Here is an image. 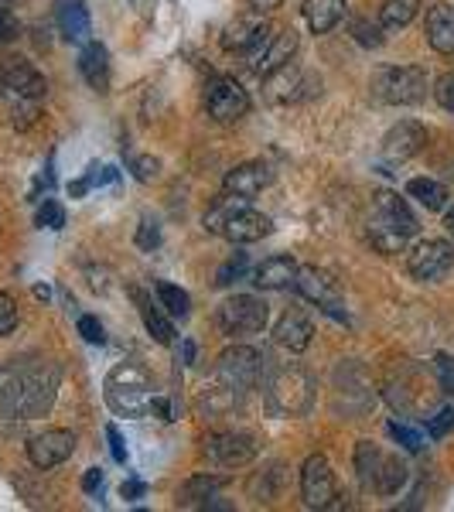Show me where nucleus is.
Segmentation results:
<instances>
[{
  "instance_id": "41",
  "label": "nucleus",
  "mask_w": 454,
  "mask_h": 512,
  "mask_svg": "<svg viewBox=\"0 0 454 512\" xmlns=\"http://www.w3.org/2000/svg\"><path fill=\"white\" fill-rule=\"evenodd\" d=\"M130 171H134L137 181H144V185H147V181H154L161 175V161L151 158V154H140V158L130 161Z\"/></svg>"
},
{
  "instance_id": "40",
  "label": "nucleus",
  "mask_w": 454,
  "mask_h": 512,
  "mask_svg": "<svg viewBox=\"0 0 454 512\" xmlns=\"http://www.w3.org/2000/svg\"><path fill=\"white\" fill-rule=\"evenodd\" d=\"M18 38V21H14L11 0H0V48H7Z\"/></svg>"
},
{
  "instance_id": "1",
  "label": "nucleus",
  "mask_w": 454,
  "mask_h": 512,
  "mask_svg": "<svg viewBox=\"0 0 454 512\" xmlns=\"http://www.w3.org/2000/svg\"><path fill=\"white\" fill-rule=\"evenodd\" d=\"M55 390H59V369L52 362L14 359L0 369V410L7 417H41L52 410Z\"/></svg>"
},
{
  "instance_id": "45",
  "label": "nucleus",
  "mask_w": 454,
  "mask_h": 512,
  "mask_svg": "<svg viewBox=\"0 0 454 512\" xmlns=\"http://www.w3.org/2000/svg\"><path fill=\"white\" fill-rule=\"evenodd\" d=\"M79 335L86 338L89 345H103V342H106L103 325H99V318H93V315H82V318H79Z\"/></svg>"
},
{
  "instance_id": "12",
  "label": "nucleus",
  "mask_w": 454,
  "mask_h": 512,
  "mask_svg": "<svg viewBox=\"0 0 454 512\" xmlns=\"http://www.w3.org/2000/svg\"><path fill=\"white\" fill-rule=\"evenodd\" d=\"M257 451H260L257 437L243 431H222L205 437V458L219 468H246L257 458Z\"/></svg>"
},
{
  "instance_id": "2",
  "label": "nucleus",
  "mask_w": 454,
  "mask_h": 512,
  "mask_svg": "<svg viewBox=\"0 0 454 512\" xmlns=\"http://www.w3.org/2000/svg\"><path fill=\"white\" fill-rule=\"evenodd\" d=\"M205 229L229 239V243L243 246V243H257V239L270 236L274 222H270V216L253 209L250 198L226 192L209 212H205Z\"/></svg>"
},
{
  "instance_id": "27",
  "label": "nucleus",
  "mask_w": 454,
  "mask_h": 512,
  "mask_svg": "<svg viewBox=\"0 0 454 512\" xmlns=\"http://www.w3.org/2000/svg\"><path fill=\"white\" fill-rule=\"evenodd\" d=\"M345 18V0H304V21L315 35H328Z\"/></svg>"
},
{
  "instance_id": "10",
  "label": "nucleus",
  "mask_w": 454,
  "mask_h": 512,
  "mask_svg": "<svg viewBox=\"0 0 454 512\" xmlns=\"http://www.w3.org/2000/svg\"><path fill=\"white\" fill-rule=\"evenodd\" d=\"M205 110H209V117L219 123H236L250 113V93H246L236 79L216 76V79H209V86H205Z\"/></svg>"
},
{
  "instance_id": "14",
  "label": "nucleus",
  "mask_w": 454,
  "mask_h": 512,
  "mask_svg": "<svg viewBox=\"0 0 454 512\" xmlns=\"http://www.w3.org/2000/svg\"><path fill=\"white\" fill-rule=\"evenodd\" d=\"M294 287L301 297H308V301H315L321 311H328V315H342V287H338V280L332 274H325V270L318 267H297V277H294Z\"/></svg>"
},
{
  "instance_id": "32",
  "label": "nucleus",
  "mask_w": 454,
  "mask_h": 512,
  "mask_svg": "<svg viewBox=\"0 0 454 512\" xmlns=\"http://www.w3.org/2000/svg\"><path fill=\"white\" fill-rule=\"evenodd\" d=\"M154 294H158V304L171 318H188V311H192V297L181 291V287L168 284V280H161V284L154 287Z\"/></svg>"
},
{
  "instance_id": "52",
  "label": "nucleus",
  "mask_w": 454,
  "mask_h": 512,
  "mask_svg": "<svg viewBox=\"0 0 454 512\" xmlns=\"http://www.w3.org/2000/svg\"><path fill=\"white\" fill-rule=\"evenodd\" d=\"M192 359H195V345L185 342V362H188V366H192Z\"/></svg>"
},
{
  "instance_id": "11",
  "label": "nucleus",
  "mask_w": 454,
  "mask_h": 512,
  "mask_svg": "<svg viewBox=\"0 0 454 512\" xmlns=\"http://www.w3.org/2000/svg\"><path fill=\"white\" fill-rule=\"evenodd\" d=\"M451 267H454V243H448V239H420L414 250L407 253L410 277L424 280V284L448 277Z\"/></svg>"
},
{
  "instance_id": "38",
  "label": "nucleus",
  "mask_w": 454,
  "mask_h": 512,
  "mask_svg": "<svg viewBox=\"0 0 454 512\" xmlns=\"http://www.w3.org/2000/svg\"><path fill=\"white\" fill-rule=\"evenodd\" d=\"M137 246L140 250H158L161 246V229H158V222H154L151 216H144L140 219V229H137Z\"/></svg>"
},
{
  "instance_id": "7",
  "label": "nucleus",
  "mask_w": 454,
  "mask_h": 512,
  "mask_svg": "<svg viewBox=\"0 0 454 512\" xmlns=\"http://www.w3.org/2000/svg\"><path fill=\"white\" fill-rule=\"evenodd\" d=\"M151 376L144 373L140 366H120L113 369L110 379H106V400H110V407L117 410V414H127V417H137L147 410V403H151Z\"/></svg>"
},
{
  "instance_id": "8",
  "label": "nucleus",
  "mask_w": 454,
  "mask_h": 512,
  "mask_svg": "<svg viewBox=\"0 0 454 512\" xmlns=\"http://www.w3.org/2000/svg\"><path fill=\"white\" fill-rule=\"evenodd\" d=\"M263 376V355L250 345H236V349H226L216 362V383L226 386V390H236L243 396L246 390L260 383Z\"/></svg>"
},
{
  "instance_id": "48",
  "label": "nucleus",
  "mask_w": 454,
  "mask_h": 512,
  "mask_svg": "<svg viewBox=\"0 0 454 512\" xmlns=\"http://www.w3.org/2000/svg\"><path fill=\"white\" fill-rule=\"evenodd\" d=\"M99 485H103V468H89L86 475H82V489H86L89 495H93Z\"/></svg>"
},
{
  "instance_id": "51",
  "label": "nucleus",
  "mask_w": 454,
  "mask_h": 512,
  "mask_svg": "<svg viewBox=\"0 0 454 512\" xmlns=\"http://www.w3.org/2000/svg\"><path fill=\"white\" fill-rule=\"evenodd\" d=\"M444 229H448V236L454 239V209L444 212Z\"/></svg>"
},
{
  "instance_id": "3",
  "label": "nucleus",
  "mask_w": 454,
  "mask_h": 512,
  "mask_svg": "<svg viewBox=\"0 0 454 512\" xmlns=\"http://www.w3.org/2000/svg\"><path fill=\"white\" fill-rule=\"evenodd\" d=\"M315 396H318L315 376H311L304 366H297V362L277 366L267 379V407H270V414H277V417L311 414Z\"/></svg>"
},
{
  "instance_id": "43",
  "label": "nucleus",
  "mask_w": 454,
  "mask_h": 512,
  "mask_svg": "<svg viewBox=\"0 0 454 512\" xmlns=\"http://www.w3.org/2000/svg\"><path fill=\"white\" fill-rule=\"evenodd\" d=\"M18 328V304L11 294H0V335H11Z\"/></svg>"
},
{
  "instance_id": "23",
  "label": "nucleus",
  "mask_w": 454,
  "mask_h": 512,
  "mask_svg": "<svg viewBox=\"0 0 454 512\" xmlns=\"http://www.w3.org/2000/svg\"><path fill=\"white\" fill-rule=\"evenodd\" d=\"M297 277V263L294 256H270V260H263L257 267V274H253V284L260 287V291H284V287H291Z\"/></svg>"
},
{
  "instance_id": "28",
  "label": "nucleus",
  "mask_w": 454,
  "mask_h": 512,
  "mask_svg": "<svg viewBox=\"0 0 454 512\" xmlns=\"http://www.w3.org/2000/svg\"><path fill=\"white\" fill-rule=\"evenodd\" d=\"M222 485H226V478L222 475H192L178 489V502L181 506H205V502H209Z\"/></svg>"
},
{
  "instance_id": "26",
  "label": "nucleus",
  "mask_w": 454,
  "mask_h": 512,
  "mask_svg": "<svg viewBox=\"0 0 454 512\" xmlns=\"http://www.w3.org/2000/svg\"><path fill=\"white\" fill-rule=\"evenodd\" d=\"M130 294H134V301H137V311H140V318H144L147 335H151L158 345H171V342H175V328H171V321L158 311L161 304L154 308V297H147L144 291H140V287H134Z\"/></svg>"
},
{
  "instance_id": "49",
  "label": "nucleus",
  "mask_w": 454,
  "mask_h": 512,
  "mask_svg": "<svg viewBox=\"0 0 454 512\" xmlns=\"http://www.w3.org/2000/svg\"><path fill=\"white\" fill-rule=\"evenodd\" d=\"M144 492H147V485H144V482H137V478H130V482H123V485H120V495H123V499H140Z\"/></svg>"
},
{
  "instance_id": "9",
  "label": "nucleus",
  "mask_w": 454,
  "mask_h": 512,
  "mask_svg": "<svg viewBox=\"0 0 454 512\" xmlns=\"http://www.w3.org/2000/svg\"><path fill=\"white\" fill-rule=\"evenodd\" d=\"M48 93L45 76L24 59H7L0 65V99L7 103H41Z\"/></svg>"
},
{
  "instance_id": "24",
  "label": "nucleus",
  "mask_w": 454,
  "mask_h": 512,
  "mask_svg": "<svg viewBox=\"0 0 454 512\" xmlns=\"http://www.w3.org/2000/svg\"><path fill=\"white\" fill-rule=\"evenodd\" d=\"M274 338H277L280 345H284V349L304 352L311 345V338H315V325H311V321L304 318L301 311H287V315L277 321Z\"/></svg>"
},
{
  "instance_id": "4",
  "label": "nucleus",
  "mask_w": 454,
  "mask_h": 512,
  "mask_svg": "<svg viewBox=\"0 0 454 512\" xmlns=\"http://www.w3.org/2000/svg\"><path fill=\"white\" fill-rule=\"evenodd\" d=\"M356 472L362 478V485L376 495H396L403 485H407V465H403L400 454L376 448L373 441H359Z\"/></svg>"
},
{
  "instance_id": "30",
  "label": "nucleus",
  "mask_w": 454,
  "mask_h": 512,
  "mask_svg": "<svg viewBox=\"0 0 454 512\" xmlns=\"http://www.w3.org/2000/svg\"><path fill=\"white\" fill-rule=\"evenodd\" d=\"M407 195L417 198V202L424 205L427 212L448 209V188H444L441 181H434V178H414V181H407Z\"/></svg>"
},
{
  "instance_id": "16",
  "label": "nucleus",
  "mask_w": 454,
  "mask_h": 512,
  "mask_svg": "<svg viewBox=\"0 0 454 512\" xmlns=\"http://www.w3.org/2000/svg\"><path fill=\"white\" fill-rule=\"evenodd\" d=\"M308 93H311L308 76H304L294 62L280 65V69H274L270 76H263V96H267V103H274V106H291Z\"/></svg>"
},
{
  "instance_id": "37",
  "label": "nucleus",
  "mask_w": 454,
  "mask_h": 512,
  "mask_svg": "<svg viewBox=\"0 0 454 512\" xmlns=\"http://www.w3.org/2000/svg\"><path fill=\"white\" fill-rule=\"evenodd\" d=\"M38 226L41 229H62L65 226V209L59 202H52V198H45V205L38 209Z\"/></svg>"
},
{
  "instance_id": "42",
  "label": "nucleus",
  "mask_w": 454,
  "mask_h": 512,
  "mask_svg": "<svg viewBox=\"0 0 454 512\" xmlns=\"http://www.w3.org/2000/svg\"><path fill=\"white\" fill-rule=\"evenodd\" d=\"M274 478H277V472L253 475V478H250V495H253V499H257V502H274V499H277V492H274V485H270Z\"/></svg>"
},
{
  "instance_id": "50",
  "label": "nucleus",
  "mask_w": 454,
  "mask_h": 512,
  "mask_svg": "<svg viewBox=\"0 0 454 512\" xmlns=\"http://www.w3.org/2000/svg\"><path fill=\"white\" fill-rule=\"evenodd\" d=\"M246 4H250L253 14H267V11H277L284 0H246Z\"/></svg>"
},
{
  "instance_id": "19",
  "label": "nucleus",
  "mask_w": 454,
  "mask_h": 512,
  "mask_svg": "<svg viewBox=\"0 0 454 512\" xmlns=\"http://www.w3.org/2000/svg\"><path fill=\"white\" fill-rule=\"evenodd\" d=\"M373 222H383V226L396 229V233L403 236H414L417 233V216L410 212V205L403 202L400 195L393 192H379L376 202H373Z\"/></svg>"
},
{
  "instance_id": "22",
  "label": "nucleus",
  "mask_w": 454,
  "mask_h": 512,
  "mask_svg": "<svg viewBox=\"0 0 454 512\" xmlns=\"http://www.w3.org/2000/svg\"><path fill=\"white\" fill-rule=\"evenodd\" d=\"M79 72H82V79L89 82V89L106 93V89H110V52H106V45L89 38L79 52Z\"/></svg>"
},
{
  "instance_id": "33",
  "label": "nucleus",
  "mask_w": 454,
  "mask_h": 512,
  "mask_svg": "<svg viewBox=\"0 0 454 512\" xmlns=\"http://www.w3.org/2000/svg\"><path fill=\"white\" fill-rule=\"evenodd\" d=\"M369 239H373L376 250L386 253V256L407 250V236L396 233V229H390V226H383V222H373V219H369Z\"/></svg>"
},
{
  "instance_id": "31",
  "label": "nucleus",
  "mask_w": 454,
  "mask_h": 512,
  "mask_svg": "<svg viewBox=\"0 0 454 512\" xmlns=\"http://www.w3.org/2000/svg\"><path fill=\"white\" fill-rule=\"evenodd\" d=\"M417 11H420V0H383L379 24H383V31H400L417 18Z\"/></svg>"
},
{
  "instance_id": "47",
  "label": "nucleus",
  "mask_w": 454,
  "mask_h": 512,
  "mask_svg": "<svg viewBox=\"0 0 454 512\" xmlns=\"http://www.w3.org/2000/svg\"><path fill=\"white\" fill-rule=\"evenodd\" d=\"M147 410H151V414H158L161 420H168V424H171V420H178L175 417V403L164 400V396H154V400L147 403Z\"/></svg>"
},
{
  "instance_id": "25",
  "label": "nucleus",
  "mask_w": 454,
  "mask_h": 512,
  "mask_svg": "<svg viewBox=\"0 0 454 512\" xmlns=\"http://www.w3.org/2000/svg\"><path fill=\"white\" fill-rule=\"evenodd\" d=\"M294 52H297V31L294 28H284V31H277L274 41L267 45V52L260 55V62L253 65V72L263 79V76H270L274 69H280V65H287L294 59Z\"/></svg>"
},
{
  "instance_id": "36",
  "label": "nucleus",
  "mask_w": 454,
  "mask_h": 512,
  "mask_svg": "<svg viewBox=\"0 0 454 512\" xmlns=\"http://www.w3.org/2000/svg\"><path fill=\"white\" fill-rule=\"evenodd\" d=\"M352 35H356V41L362 48H379V45H383V24H373L369 18H359V21H352Z\"/></svg>"
},
{
  "instance_id": "29",
  "label": "nucleus",
  "mask_w": 454,
  "mask_h": 512,
  "mask_svg": "<svg viewBox=\"0 0 454 512\" xmlns=\"http://www.w3.org/2000/svg\"><path fill=\"white\" fill-rule=\"evenodd\" d=\"M263 28H267V21H257V18H236L226 31H222V48H226V52H246V48H250L253 41L260 38V31H263Z\"/></svg>"
},
{
  "instance_id": "35",
  "label": "nucleus",
  "mask_w": 454,
  "mask_h": 512,
  "mask_svg": "<svg viewBox=\"0 0 454 512\" xmlns=\"http://www.w3.org/2000/svg\"><path fill=\"white\" fill-rule=\"evenodd\" d=\"M246 267H250V256H246V253H233V256H229V260H226V263H222V267H219V274H216V284H219V287H229V284H236V280L246 274Z\"/></svg>"
},
{
  "instance_id": "6",
  "label": "nucleus",
  "mask_w": 454,
  "mask_h": 512,
  "mask_svg": "<svg viewBox=\"0 0 454 512\" xmlns=\"http://www.w3.org/2000/svg\"><path fill=\"white\" fill-rule=\"evenodd\" d=\"M270 321L267 301H260L257 294H236L226 297L216 311V328L229 338H246V335H260Z\"/></svg>"
},
{
  "instance_id": "13",
  "label": "nucleus",
  "mask_w": 454,
  "mask_h": 512,
  "mask_svg": "<svg viewBox=\"0 0 454 512\" xmlns=\"http://www.w3.org/2000/svg\"><path fill=\"white\" fill-rule=\"evenodd\" d=\"M338 495L335 475L325 454H311L301 468V499L308 509H332V499Z\"/></svg>"
},
{
  "instance_id": "34",
  "label": "nucleus",
  "mask_w": 454,
  "mask_h": 512,
  "mask_svg": "<svg viewBox=\"0 0 454 512\" xmlns=\"http://www.w3.org/2000/svg\"><path fill=\"white\" fill-rule=\"evenodd\" d=\"M386 431H390V437L396 444H400L403 451H410V454H417V451H424V444H427V437L417 431V427H410V424H400V420H390L386 424Z\"/></svg>"
},
{
  "instance_id": "20",
  "label": "nucleus",
  "mask_w": 454,
  "mask_h": 512,
  "mask_svg": "<svg viewBox=\"0 0 454 512\" xmlns=\"http://www.w3.org/2000/svg\"><path fill=\"white\" fill-rule=\"evenodd\" d=\"M55 18H59V31L72 45H86L93 35V21H89L86 0H55Z\"/></svg>"
},
{
  "instance_id": "44",
  "label": "nucleus",
  "mask_w": 454,
  "mask_h": 512,
  "mask_svg": "<svg viewBox=\"0 0 454 512\" xmlns=\"http://www.w3.org/2000/svg\"><path fill=\"white\" fill-rule=\"evenodd\" d=\"M434 99L441 103V110L454 113V72H448V76H441L434 82Z\"/></svg>"
},
{
  "instance_id": "46",
  "label": "nucleus",
  "mask_w": 454,
  "mask_h": 512,
  "mask_svg": "<svg viewBox=\"0 0 454 512\" xmlns=\"http://www.w3.org/2000/svg\"><path fill=\"white\" fill-rule=\"evenodd\" d=\"M106 441H110V454H113V461H127V448H123V437H120V431H117V424H110L106 427Z\"/></svg>"
},
{
  "instance_id": "17",
  "label": "nucleus",
  "mask_w": 454,
  "mask_h": 512,
  "mask_svg": "<svg viewBox=\"0 0 454 512\" xmlns=\"http://www.w3.org/2000/svg\"><path fill=\"white\" fill-rule=\"evenodd\" d=\"M427 147V127L417 120H400L390 127V134L383 137V154L390 161H407Z\"/></svg>"
},
{
  "instance_id": "39",
  "label": "nucleus",
  "mask_w": 454,
  "mask_h": 512,
  "mask_svg": "<svg viewBox=\"0 0 454 512\" xmlns=\"http://www.w3.org/2000/svg\"><path fill=\"white\" fill-rule=\"evenodd\" d=\"M451 427H454V407H441L434 417H427V437H434V441H441Z\"/></svg>"
},
{
  "instance_id": "15",
  "label": "nucleus",
  "mask_w": 454,
  "mask_h": 512,
  "mask_svg": "<svg viewBox=\"0 0 454 512\" xmlns=\"http://www.w3.org/2000/svg\"><path fill=\"white\" fill-rule=\"evenodd\" d=\"M76 444L79 441L72 431H45L28 441V461L35 468H41V472H48V468L69 461L72 454H76Z\"/></svg>"
},
{
  "instance_id": "18",
  "label": "nucleus",
  "mask_w": 454,
  "mask_h": 512,
  "mask_svg": "<svg viewBox=\"0 0 454 512\" xmlns=\"http://www.w3.org/2000/svg\"><path fill=\"white\" fill-rule=\"evenodd\" d=\"M274 181V171H270V164L263 161H246V164H236L233 171L226 175L222 181V188L233 195H243V198H257L263 188Z\"/></svg>"
},
{
  "instance_id": "21",
  "label": "nucleus",
  "mask_w": 454,
  "mask_h": 512,
  "mask_svg": "<svg viewBox=\"0 0 454 512\" xmlns=\"http://www.w3.org/2000/svg\"><path fill=\"white\" fill-rule=\"evenodd\" d=\"M424 35L427 45L441 55H454V4H434L427 7V21H424Z\"/></svg>"
},
{
  "instance_id": "5",
  "label": "nucleus",
  "mask_w": 454,
  "mask_h": 512,
  "mask_svg": "<svg viewBox=\"0 0 454 512\" xmlns=\"http://www.w3.org/2000/svg\"><path fill=\"white\" fill-rule=\"evenodd\" d=\"M427 69L420 65H383L373 72V96L390 106H414L427 96Z\"/></svg>"
}]
</instances>
